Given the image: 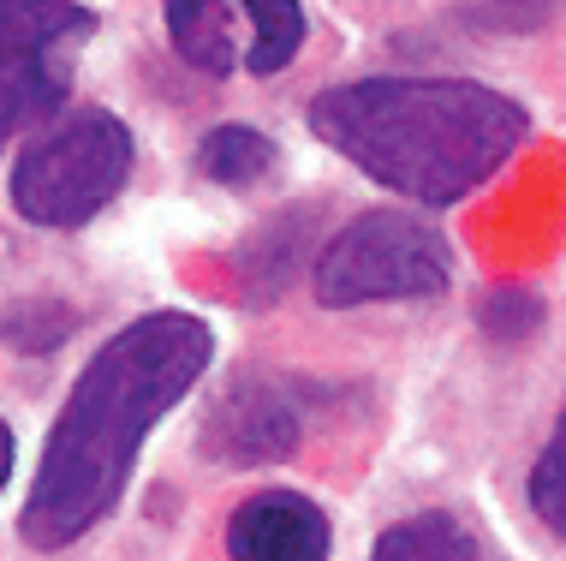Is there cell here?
Listing matches in <instances>:
<instances>
[{
    "label": "cell",
    "instance_id": "6da1fadb",
    "mask_svg": "<svg viewBox=\"0 0 566 561\" xmlns=\"http://www.w3.org/2000/svg\"><path fill=\"white\" fill-rule=\"evenodd\" d=\"M216 359V329L186 311L137 316L102 346L60 406L19 532L30 550H66L126 496L137 448Z\"/></svg>",
    "mask_w": 566,
    "mask_h": 561
},
{
    "label": "cell",
    "instance_id": "7a4b0ae2",
    "mask_svg": "<svg viewBox=\"0 0 566 561\" xmlns=\"http://www.w3.org/2000/svg\"><path fill=\"white\" fill-rule=\"evenodd\" d=\"M311 132L411 204H459L518 144L531 114L478 79H358L304 108Z\"/></svg>",
    "mask_w": 566,
    "mask_h": 561
},
{
    "label": "cell",
    "instance_id": "3957f363",
    "mask_svg": "<svg viewBox=\"0 0 566 561\" xmlns=\"http://www.w3.org/2000/svg\"><path fill=\"white\" fill-rule=\"evenodd\" d=\"M316 299L334 311L376 299H436L453 281V251L430 221L406 209H364L316 257Z\"/></svg>",
    "mask_w": 566,
    "mask_h": 561
},
{
    "label": "cell",
    "instance_id": "277c9868",
    "mask_svg": "<svg viewBox=\"0 0 566 561\" xmlns=\"http://www.w3.org/2000/svg\"><path fill=\"white\" fill-rule=\"evenodd\" d=\"M132 174V132L114 114L84 108L36 138L12 168V209L36 227H84L119 197Z\"/></svg>",
    "mask_w": 566,
    "mask_h": 561
},
{
    "label": "cell",
    "instance_id": "5b68a950",
    "mask_svg": "<svg viewBox=\"0 0 566 561\" xmlns=\"http://www.w3.org/2000/svg\"><path fill=\"white\" fill-rule=\"evenodd\" d=\"M96 30L72 0H0V149L66 108L72 54Z\"/></svg>",
    "mask_w": 566,
    "mask_h": 561
},
{
    "label": "cell",
    "instance_id": "8992f818",
    "mask_svg": "<svg viewBox=\"0 0 566 561\" xmlns=\"http://www.w3.org/2000/svg\"><path fill=\"white\" fill-rule=\"evenodd\" d=\"M304 436V413L298 401L269 376H239L233 388L216 401L203 430V454H216L227 466H269L286 460Z\"/></svg>",
    "mask_w": 566,
    "mask_h": 561
},
{
    "label": "cell",
    "instance_id": "52a82bcc",
    "mask_svg": "<svg viewBox=\"0 0 566 561\" xmlns=\"http://www.w3.org/2000/svg\"><path fill=\"white\" fill-rule=\"evenodd\" d=\"M328 513L298 490H263L227 520V561H328Z\"/></svg>",
    "mask_w": 566,
    "mask_h": 561
},
{
    "label": "cell",
    "instance_id": "ba28073f",
    "mask_svg": "<svg viewBox=\"0 0 566 561\" xmlns=\"http://www.w3.org/2000/svg\"><path fill=\"white\" fill-rule=\"evenodd\" d=\"M370 561H489V550L459 513L430 508V513H411V520L388 526L376 538Z\"/></svg>",
    "mask_w": 566,
    "mask_h": 561
},
{
    "label": "cell",
    "instance_id": "9c48e42d",
    "mask_svg": "<svg viewBox=\"0 0 566 561\" xmlns=\"http://www.w3.org/2000/svg\"><path fill=\"white\" fill-rule=\"evenodd\" d=\"M244 0H167V37L197 72L233 66V12Z\"/></svg>",
    "mask_w": 566,
    "mask_h": 561
},
{
    "label": "cell",
    "instance_id": "30bf717a",
    "mask_svg": "<svg viewBox=\"0 0 566 561\" xmlns=\"http://www.w3.org/2000/svg\"><path fill=\"white\" fill-rule=\"evenodd\" d=\"M244 19H251V54H244V66H251L256 79L293 66V54L304 42V7L298 0H244Z\"/></svg>",
    "mask_w": 566,
    "mask_h": 561
},
{
    "label": "cell",
    "instance_id": "8fae6325",
    "mask_svg": "<svg viewBox=\"0 0 566 561\" xmlns=\"http://www.w3.org/2000/svg\"><path fill=\"white\" fill-rule=\"evenodd\" d=\"M269 162H274V144L251 126H216L197 149V168L221 179V186H251V179L269 174Z\"/></svg>",
    "mask_w": 566,
    "mask_h": 561
},
{
    "label": "cell",
    "instance_id": "7c38bea8",
    "mask_svg": "<svg viewBox=\"0 0 566 561\" xmlns=\"http://www.w3.org/2000/svg\"><path fill=\"white\" fill-rule=\"evenodd\" d=\"M531 508L548 532L566 538V406H560V424L548 430V443L531 466Z\"/></svg>",
    "mask_w": 566,
    "mask_h": 561
},
{
    "label": "cell",
    "instance_id": "4fadbf2b",
    "mask_svg": "<svg viewBox=\"0 0 566 561\" xmlns=\"http://www.w3.org/2000/svg\"><path fill=\"white\" fill-rule=\"evenodd\" d=\"M7 478H12V430L0 424V490H7Z\"/></svg>",
    "mask_w": 566,
    "mask_h": 561
}]
</instances>
